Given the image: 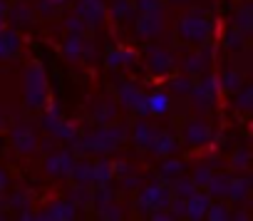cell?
<instances>
[{"mask_svg": "<svg viewBox=\"0 0 253 221\" xmlns=\"http://www.w3.org/2000/svg\"><path fill=\"white\" fill-rule=\"evenodd\" d=\"M45 94H47V89H45V72H42L40 65H33L28 70V75H25V99H28V104L40 107L45 102Z\"/></svg>", "mask_w": 253, "mask_h": 221, "instance_id": "cell-1", "label": "cell"}, {"mask_svg": "<svg viewBox=\"0 0 253 221\" xmlns=\"http://www.w3.org/2000/svg\"><path fill=\"white\" fill-rule=\"evenodd\" d=\"M216 94H218V80L211 77V75L204 77L201 85L191 87V99H194V104H196L199 109H206L209 104H213Z\"/></svg>", "mask_w": 253, "mask_h": 221, "instance_id": "cell-2", "label": "cell"}, {"mask_svg": "<svg viewBox=\"0 0 253 221\" xmlns=\"http://www.w3.org/2000/svg\"><path fill=\"white\" fill-rule=\"evenodd\" d=\"M209 33H211V28L201 15H189L181 20V35L189 43H204L209 38Z\"/></svg>", "mask_w": 253, "mask_h": 221, "instance_id": "cell-3", "label": "cell"}, {"mask_svg": "<svg viewBox=\"0 0 253 221\" xmlns=\"http://www.w3.org/2000/svg\"><path fill=\"white\" fill-rule=\"evenodd\" d=\"M77 18L84 20L87 25H97L104 18V5L102 0H80L77 3Z\"/></svg>", "mask_w": 253, "mask_h": 221, "instance_id": "cell-4", "label": "cell"}, {"mask_svg": "<svg viewBox=\"0 0 253 221\" xmlns=\"http://www.w3.org/2000/svg\"><path fill=\"white\" fill-rule=\"evenodd\" d=\"M119 99H122L126 107L139 109L142 115H147V112H149V109H147V97H144L134 85H122V89H119Z\"/></svg>", "mask_w": 253, "mask_h": 221, "instance_id": "cell-5", "label": "cell"}, {"mask_svg": "<svg viewBox=\"0 0 253 221\" xmlns=\"http://www.w3.org/2000/svg\"><path fill=\"white\" fill-rule=\"evenodd\" d=\"M122 137V130H99L97 134H92L87 142H84V147L87 149H109V147H114L117 144V139Z\"/></svg>", "mask_w": 253, "mask_h": 221, "instance_id": "cell-6", "label": "cell"}, {"mask_svg": "<svg viewBox=\"0 0 253 221\" xmlns=\"http://www.w3.org/2000/svg\"><path fill=\"white\" fill-rule=\"evenodd\" d=\"M13 139H15V144L20 147V152H33V147H35V132H33L28 125L15 127V130H13Z\"/></svg>", "mask_w": 253, "mask_h": 221, "instance_id": "cell-7", "label": "cell"}, {"mask_svg": "<svg viewBox=\"0 0 253 221\" xmlns=\"http://www.w3.org/2000/svg\"><path fill=\"white\" fill-rule=\"evenodd\" d=\"M18 45H20V38H18L13 30L0 33V57H3V60L18 55Z\"/></svg>", "mask_w": 253, "mask_h": 221, "instance_id": "cell-8", "label": "cell"}, {"mask_svg": "<svg viewBox=\"0 0 253 221\" xmlns=\"http://www.w3.org/2000/svg\"><path fill=\"white\" fill-rule=\"evenodd\" d=\"M137 28H139V35H144V38H149V35H157L159 30H162V13H149V15H142L139 18V23H137Z\"/></svg>", "mask_w": 253, "mask_h": 221, "instance_id": "cell-9", "label": "cell"}, {"mask_svg": "<svg viewBox=\"0 0 253 221\" xmlns=\"http://www.w3.org/2000/svg\"><path fill=\"white\" fill-rule=\"evenodd\" d=\"M149 65H152L154 72H167L171 67V55L164 52V50H159V47H154L149 52Z\"/></svg>", "mask_w": 253, "mask_h": 221, "instance_id": "cell-10", "label": "cell"}, {"mask_svg": "<svg viewBox=\"0 0 253 221\" xmlns=\"http://www.w3.org/2000/svg\"><path fill=\"white\" fill-rule=\"evenodd\" d=\"M147 109H149V112H154V115H164L167 109H169V94H164V92L149 94L147 97Z\"/></svg>", "mask_w": 253, "mask_h": 221, "instance_id": "cell-11", "label": "cell"}, {"mask_svg": "<svg viewBox=\"0 0 253 221\" xmlns=\"http://www.w3.org/2000/svg\"><path fill=\"white\" fill-rule=\"evenodd\" d=\"M209 137H211V132H209V127H206L204 122H191L189 130H186V139H189L191 144H201V142H206Z\"/></svg>", "mask_w": 253, "mask_h": 221, "instance_id": "cell-12", "label": "cell"}, {"mask_svg": "<svg viewBox=\"0 0 253 221\" xmlns=\"http://www.w3.org/2000/svg\"><path fill=\"white\" fill-rule=\"evenodd\" d=\"M70 167H75V164H72V159H70L67 154H57V157H50V159H47V172H50V174L72 172Z\"/></svg>", "mask_w": 253, "mask_h": 221, "instance_id": "cell-13", "label": "cell"}, {"mask_svg": "<svg viewBox=\"0 0 253 221\" xmlns=\"http://www.w3.org/2000/svg\"><path fill=\"white\" fill-rule=\"evenodd\" d=\"M206 65H209V52H196V55H191V57L184 60V70H186L189 75L201 72Z\"/></svg>", "mask_w": 253, "mask_h": 221, "instance_id": "cell-14", "label": "cell"}, {"mask_svg": "<svg viewBox=\"0 0 253 221\" xmlns=\"http://www.w3.org/2000/svg\"><path fill=\"white\" fill-rule=\"evenodd\" d=\"M152 149L157 154H167V152H174L176 149V142H174L171 134H157L154 142H152Z\"/></svg>", "mask_w": 253, "mask_h": 221, "instance_id": "cell-15", "label": "cell"}, {"mask_svg": "<svg viewBox=\"0 0 253 221\" xmlns=\"http://www.w3.org/2000/svg\"><path fill=\"white\" fill-rule=\"evenodd\" d=\"M218 87H223V89H228V92H238V89H241V75L233 72V70H226V72L221 75V80H218Z\"/></svg>", "mask_w": 253, "mask_h": 221, "instance_id": "cell-16", "label": "cell"}, {"mask_svg": "<svg viewBox=\"0 0 253 221\" xmlns=\"http://www.w3.org/2000/svg\"><path fill=\"white\" fill-rule=\"evenodd\" d=\"M154 137H157V132H154L147 122H139V125H137V130H134V139H137L142 147H149V144L154 142Z\"/></svg>", "mask_w": 253, "mask_h": 221, "instance_id": "cell-17", "label": "cell"}, {"mask_svg": "<svg viewBox=\"0 0 253 221\" xmlns=\"http://www.w3.org/2000/svg\"><path fill=\"white\" fill-rule=\"evenodd\" d=\"M132 60H134V52H129V50H114V52H109V55H107L109 67H122V65L132 62Z\"/></svg>", "mask_w": 253, "mask_h": 221, "instance_id": "cell-18", "label": "cell"}, {"mask_svg": "<svg viewBox=\"0 0 253 221\" xmlns=\"http://www.w3.org/2000/svg\"><path fill=\"white\" fill-rule=\"evenodd\" d=\"M206 204H209V199H206V196L194 194V196H191V209H189V216H191L194 221H199V219L204 216V211H206Z\"/></svg>", "mask_w": 253, "mask_h": 221, "instance_id": "cell-19", "label": "cell"}, {"mask_svg": "<svg viewBox=\"0 0 253 221\" xmlns=\"http://www.w3.org/2000/svg\"><path fill=\"white\" fill-rule=\"evenodd\" d=\"M233 23H236L233 30H238V33H248V30H251V8L246 5L243 10H238V13L233 15Z\"/></svg>", "mask_w": 253, "mask_h": 221, "instance_id": "cell-20", "label": "cell"}, {"mask_svg": "<svg viewBox=\"0 0 253 221\" xmlns=\"http://www.w3.org/2000/svg\"><path fill=\"white\" fill-rule=\"evenodd\" d=\"M65 55H67L70 60H75V57L82 55V40H80V35H72V38L65 43Z\"/></svg>", "mask_w": 253, "mask_h": 221, "instance_id": "cell-21", "label": "cell"}, {"mask_svg": "<svg viewBox=\"0 0 253 221\" xmlns=\"http://www.w3.org/2000/svg\"><path fill=\"white\" fill-rule=\"evenodd\" d=\"M228 194H231L233 199H243V196L248 194V179H236V181H231Z\"/></svg>", "mask_w": 253, "mask_h": 221, "instance_id": "cell-22", "label": "cell"}, {"mask_svg": "<svg viewBox=\"0 0 253 221\" xmlns=\"http://www.w3.org/2000/svg\"><path fill=\"white\" fill-rule=\"evenodd\" d=\"M129 13H132L129 0H114V3H112V15L114 18H126Z\"/></svg>", "mask_w": 253, "mask_h": 221, "instance_id": "cell-23", "label": "cell"}, {"mask_svg": "<svg viewBox=\"0 0 253 221\" xmlns=\"http://www.w3.org/2000/svg\"><path fill=\"white\" fill-rule=\"evenodd\" d=\"M134 5H137L139 10H144V15H149V13H162V10H159V0H134Z\"/></svg>", "mask_w": 253, "mask_h": 221, "instance_id": "cell-24", "label": "cell"}, {"mask_svg": "<svg viewBox=\"0 0 253 221\" xmlns=\"http://www.w3.org/2000/svg\"><path fill=\"white\" fill-rule=\"evenodd\" d=\"M226 47H231V50H241V47H243V38H241L238 30H231V33L226 35Z\"/></svg>", "mask_w": 253, "mask_h": 221, "instance_id": "cell-25", "label": "cell"}, {"mask_svg": "<svg viewBox=\"0 0 253 221\" xmlns=\"http://www.w3.org/2000/svg\"><path fill=\"white\" fill-rule=\"evenodd\" d=\"M228 179L226 177H216V179H211L209 181V186H211V194H226L228 191Z\"/></svg>", "mask_w": 253, "mask_h": 221, "instance_id": "cell-26", "label": "cell"}, {"mask_svg": "<svg viewBox=\"0 0 253 221\" xmlns=\"http://www.w3.org/2000/svg\"><path fill=\"white\" fill-rule=\"evenodd\" d=\"M171 87H174V92H179V94H186V92H191V82L186 80V77H176L174 82H171Z\"/></svg>", "mask_w": 253, "mask_h": 221, "instance_id": "cell-27", "label": "cell"}, {"mask_svg": "<svg viewBox=\"0 0 253 221\" xmlns=\"http://www.w3.org/2000/svg\"><path fill=\"white\" fill-rule=\"evenodd\" d=\"M114 112H117V109L112 104H102V109H97V112H94V120L97 122H107V117H112Z\"/></svg>", "mask_w": 253, "mask_h": 221, "instance_id": "cell-28", "label": "cell"}, {"mask_svg": "<svg viewBox=\"0 0 253 221\" xmlns=\"http://www.w3.org/2000/svg\"><path fill=\"white\" fill-rule=\"evenodd\" d=\"M211 221H228V211L218 204V206H213L211 209Z\"/></svg>", "mask_w": 253, "mask_h": 221, "instance_id": "cell-29", "label": "cell"}, {"mask_svg": "<svg viewBox=\"0 0 253 221\" xmlns=\"http://www.w3.org/2000/svg\"><path fill=\"white\" fill-rule=\"evenodd\" d=\"M67 28H70L72 35H80V33L84 30V23H82L80 18H70V20H67Z\"/></svg>", "mask_w": 253, "mask_h": 221, "instance_id": "cell-30", "label": "cell"}, {"mask_svg": "<svg viewBox=\"0 0 253 221\" xmlns=\"http://www.w3.org/2000/svg\"><path fill=\"white\" fill-rule=\"evenodd\" d=\"M238 107H241V109H248V107H251V89H248V87L238 94Z\"/></svg>", "mask_w": 253, "mask_h": 221, "instance_id": "cell-31", "label": "cell"}, {"mask_svg": "<svg viewBox=\"0 0 253 221\" xmlns=\"http://www.w3.org/2000/svg\"><path fill=\"white\" fill-rule=\"evenodd\" d=\"M15 18H18V20H28V18H30V10H28L25 5H15V10H13V20H15Z\"/></svg>", "mask_w": 253, "mask_h": 221, "instance_id": "cell-32", "label": "cell"}, {"mask_svg": "<svg viewBox=\"0 0 253 221\" xmlns=\"http://www.w3.org/2000/svg\"><path fill=\"white\" fill-rule=\"evenodd\" d=\"M179 172H181V164H179V162H167V164H164V174H167V177L179 174Z\"/></svg>", "mask_w": 253, "mask_h": 221, "instance_id": "cell-33", "label": "cell"}, {"mask_svg": "<svg viewBox=\"0 0 253 221\" xmlns=\"http://www.w3.org/2000/svg\"><path fill=\"white\" fill-rule=\"evenodd\" d=\"M52 5H55V8H57V5H62V0H42V8H45V10H50Z\"/></svg>", "mask_w": 253, "mask_h": 221, "instance_id": "cell-34", "label": "cell"}, {"mask_svg": "<svg viewBox=\"0 0 253 221\" xmlns=\"http://www.w3.org/2000/svg\"><path fill=\"white\" fill-rule=\"evenodd\" d=\"M246 159H248V154H246V152H241V154L236 157V164H241V167H243V164H246Z\"/></svg>", "mask_w": 253, "mask_h": 221, "instance_id": "cell-35", "label": "cell"}, {"mask_svg": "<svg viewBox=\"0 0 253 221\" xmlns=\"http://www.w3.org/2000/svg\"><path fill=\"white\" fill-rule=\"evenodd\" d=\"M154 221H174V219H171V216H167V214H157V216H154Z\"/></svg>", "mask_w": 253, "mask_h": 221, "instance_id": "cell-36", "label": "cell"}, {"mask_svg": "<svg viewBox=\"0 0 253 221\" xmlns=\"http://www.w3.org/2000/svg\"><path fill=\"white\" fill-rule=\"evenodd\" d=\"M3 186H5V174L0 172V189H3Z\"/></svg>", "mask_w": 253, "mask_h": 221, "instance_id": "cell-37", "label": "cell"}, {"mask_svg": "<svg viewBox=\"0 0 253 221\" xmlns=\"http://www.w3.org/2000/svg\"><path fill=\"white\" fill-rule=\"evenodd\" d=\"M236 221H246V216H243V214H238V216H236Z\"/></svg>", "mask_w": 253, "mask_h": 221, "instance_id": "cell-38", "label": "cell"}, {"mask_svg": "<svg viewBox=\"0 0 253 221\" xmlns=\"http://www.w3.org/2000/svg\"><path fill=\"white\" fill-rule=\"evenodd\" d=\"M3 10H5V8H3V0H0V13H3Z\"/></svg>", "mask_w": 253, "mask_h": 221, "instance_id": "cell-39", "label": "cell"}, {"mask_svg": "<svg viewBox=\"0 0 253 221\" xmlns=\"http://www.w3.org/2000/svg\"><path fill=\"white\" fill-rule=\"evenodd\" d=\"M0 122H3V115H0Z\"/></svg>", "mask_w": 253, "mask_h": 221, "instance_id": "cell-40", "label": "cell"}]
</instances>
